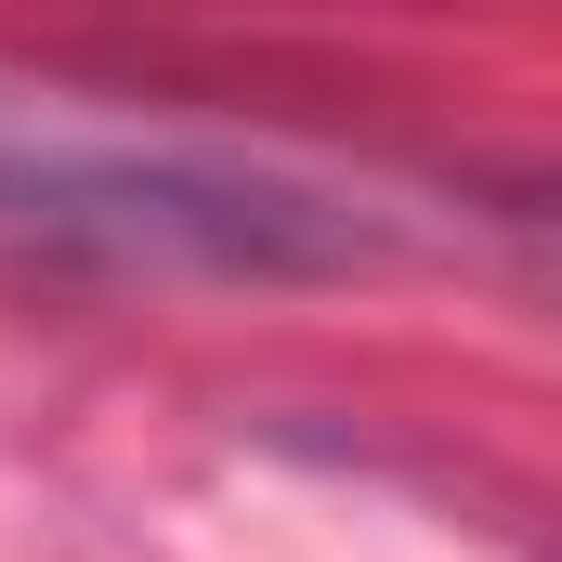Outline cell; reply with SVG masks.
<instances>
[{"mask_svg":"<svg viewBox=\"0 0 562 562\" xmlns=\"http://www.w3.org/2000/svg\"><path fill=\"white\" fill-rule=\"evenodd\" d=\"M497 223H510V249H524V276L562 301V170H537V183H510L497 196Z\"/></svg>","mask_w":562,"mask_h":562,"instance_id":"6da1fadb","label":"cell"}]
</instances>
